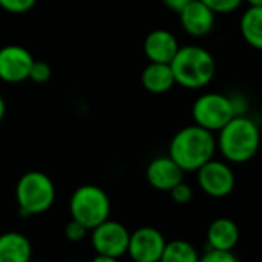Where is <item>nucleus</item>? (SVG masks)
I'll return each instance as SVG.
<instances>
[{"label":"nucleus","instance_id":"obj_20","mask_svg":"<svg viewBox=\"0 0 262 262\" xmlns=\"http://www.w3.org/2000/svg\"><path fill=\"white\" fill-rule=\"evenodd\" d=\"M201 2L205 4L216 14H227L237 10L244 0H201Z\"/></svg>","mask_w":262,"mask_h":262},{"label":"nucleus","instance_id":"obj_12","mask_svg":"<svg viewBox=\"0 0 262 262\" xmlns=\"http://www.w3.org/2000/svg\"><path fill=\"white\" fill-rule=\"evenodd\" d=\"M145 174L148 184L153 188L161 191H170L174 185L184 181L185 171L170 156H161L148 164Z\"/></svg>","mask_w":262,"mask_h":262},{"label":"nucleus","instance_id":"obj_5","mask_svg":"<svg viewBox=\"0 0 262 262\" xmlns=\"http://www.w3.org/2000/svg\"><path fill=\"white\" fill-rule=\"evenodd\" d=\"M111 202L108 194L97 185L79 187L70 199L71 217L93 230L110 217Z\"/></svg>","mask_w":262,"mask_h":262},{"label":"nucleus","instance_id":"obj_27","mask_svg":"<svg viewBox=\"0 0 262 262\" xmlns=\"http://www.w3.org/2000/svg\"><path fill=\"white\" fill-rule=\"evenodd\" d=\"M5 113H7V103H5V99L0 96V122L5 117Z\"/></svg>","mask_w":262,"mask_h":262},{"label":"nucleus","instance_id":"obj_2","mask_svg":"<svg viewBox=\"0 0 262 262\" xmlns=\"http://www.w3.org/2000/svg\"><path fill=\"white\" fill-rule=\"evenodd\" d=\"M260 145L259 126L250 117L234 116L225 126L219 129L216 147L221 155L233 164H244L253 159Z\"/></svg>","mask_w":262,"mask_h":262},{"label":"nucleus","instance_id":"obj_29","mask_svg":"<svg viewBox=\"0 0 262 262\" xmlns=\"http://www.w3.org/2000/svg\"><path fill=\"white\" fill-rule=\"evenodd\" d=\"M70 262H79V260H70Z\"/></svg>","mask_w":262,"mask_h":262},{"label":"nucleus","instance_id":"obj_10","mask_svg":"<svg viewBox=\"0 0 262 262\" xmlns=\"http://www.w3.org/2000/svg\"><path fill=\"white\" fill-rule=\"evenodd\" d=\"M33 54L20 45H7L0 48V80L7 83H20L28 79Z\"/></svg>","mask_w":262,"mask_h":262},{"label":"nucleus","instance_id":"obj_24","mask_svg":"<svg viewBox=\"0 0 262 262\" xmlns=\"http://www.w3.org/2000/svg\"><path fill=\"white\" fill-rule=\"evenodd\" d=\"M199 262H239V260L231 251L210 248L202 257H199Z\"/></svg>","mask_w":262,"mask_h":262},{"label":"nucleus","instance_id":"obj_17","mask_svg":"<svg viewBox=\"0 0 262 262\" xmlns=\"http://www.w3.org/2000/svg\"><path fill=\"white\" fill-rule=\"evenodd\" d=\"M241 34L244 40L262 51V7H248L241 17Z\"/></svg>","mask_w":262,"mask_h":262},{"label":"nucleus","instance_id":"obj_1","mask_svg":"<svg viewBox=\"0 0 262 262\" xmlns=\"http://www.w3.org/2000/svg\"><path fill=\"white\" fill-rule=\"evenodd\" d=\"M216 150V138L211 131L194 123L179 129L173 136L168 156L187 173L198 171L204 164L211 161Z\"/></svg>","mask_w":262,"mask_h":262},{"label":"nucleus","instance_id":"obj_30","mask_svg":"<svg viewBox=\"0 0 262 262\" xmlns=\"http://www.w3.org/2000/svg\"><path fill=\"white\" fill-rule=\"evenodd\" d=\"M30 262H33V260H30Z\"/></svg>","mask_w":262,"mask_h":262},{"label":"nucleus","instance_id":"obj_28","mask_svg":"<svg viewBox=\"0 0 262 262\" xmlns=\"http://www.w3.org/2000/svg\"><path fill=\"white\" fill-rule=\"evenodd\" d=\"M248 4V7H262V0H244Z\"/></svg>","mask_w":262,"mask_h":262},{"label":"nucleus","instance_id":"obj_22","mask_svg":"<svg viewBox=\"0 0 262 262\" xmlns=\"http://www.w3.org/2000/svg\"><path fill=\"white\" fill-rule=\"evenodd\" d=\"M86 233H88V228L82 222H79L73 217L65 227V236L71 242H80L82 239H85Z\"/></svg>","mask_w":262,"mask_h":262},{"label":"nucleus","instance_id":"obj_6","mask_svg":"<svg viewBox=\"0 0 262 262\" xmlns=\"http://www.w3.org/2000/svg\"><path fill=\"white\" fill-rule=\"evenodd\" d=\"M191 114L196 125L211 133L219 131L236 116L231 97L221 93H205L199 96L193 103Z\"/></svg>","mask_w":262,"mask_h":262},{"label":"nucleus","instance_id":"obj_9","mask_svg":"<svg viewBox=\"0 0 262 262\" xmlns=\"http://www.w3.org/2000/svg\"><path fill=\"white\" fill-rule=\"evenodd\" d=\"M164 234L155 227H142L129 233L126 253L135 262H159L165 248Z\"/></svg>","mask_w":262,"mask_h":262},{"label":"nucleus","instance_id":"obj_18","mask_svg":"<svg viewBox=\"0 0 262 262\" xmlns=\"http://www.w3.org/2000/svg\"><path fill=\"white\" fill-rule=\"evenodd\" d=\"M159 262H199V254L190 242L176 239L165 244Z\"/></svg>","mask_w":262,"mask_h":262},{"label":"nucleus","instance_id":"obj_8","mask_svg":"<svg viewBox=\"0 0 262 262\" xmlns=\"http://www.w3.org/2000/svg\"><path fill=\"white\" fill-rule=\"evenodd\" d=\"M198 182L208 196L225 198L233 191L236 179L228 164L211 159L198 170Z\"/></svg>","mask_w":262,"mask_h":262},{"label":"nucleus","instance_id":"obj_13","mask_svg":"<svg viewBox=\"0 0 262 262\" xmlns=\"http://www.w3.org/2000/svg\"><path fill=\"white\" fill-rule=\"evenodd\" d=\"M178 50V39L168 30H155L144 40V53L155 63H170Z\"/></svg>","mask_w":262,"mask_h":262},{"label":"nucleus","instance_id":"obj_7","mask_svg":"<svg viewBox=\"0 0 262 262\" xmlns=\"http://www.w3.org/2000/svg\"><path fill=\"white\" fill-rule=\"evenodd\" d=\"M91 242L97 254L120 257L128 250L129 231L117 221H103L91 230Z\"/></svg>","mask_w":262,"mask_h":262},{"label":"nucleus","instance_id":"obj_21","mask_svg":"<svg viewBox=\"0 0 262 262\" xmlns=\"http://www.w3.org/2000/svg\"><path fill=\"white\" fill-rule=\"evenodd\" d=\"M51 67L43 62V60H34L33 65H31V70H30V76L28 79H31L33 82L36 83H45L51 79Z\"/></svg>","mask_w":262,"mask_h":262},{"label":"nucleus","instance_id":"obj_26","mask_svg":"<svg viewBox=\"0 0 262 262\" xmlns=\"http://www.w3.org/2000/svg\"><path fill=\"white\" fill-rule=\"evenodd\" d=\"M91 262H117V257L113 256H105V254H97L96 257H93Z\"/></svg>","mask_w":262,"mask_h":262},{"label":"nucleus","instance_id":"obj_16","mask_svg":"<svg viewBox=\"0 0 262 262\" xmlns=\"http://www.w3.org/2000/svg\"><path fill=\"white\" fill-rule=\"evenodd\" d=\"M142 85L148 93L164 94L174 86V76L170 63L150 62L142 71Z\"/></svg>","mask_w":262,"mask_h":262},{"label":"nucleus","instance_id":"obj_4","mask_svg":"<svg viewBox=\"0 0 262 262\" xmlns=\"http://www.w3.org/2000/svg\"><path fill=\"white\" fill-rule=\"evenodd\" d=\"M16 199L24 216L40 214L54 204L56 187L48 174L42 171H28L17 182Z\"/></svg>","mask_w":262,"mask_h":262},{"label":"nucleus","instance_id":"obj_15","mask_svg":"<svg viewBox=\"0 0 262 262\" xmlns=\"http://www.w3.org/2000/svg\"><path fill=\"white\" fill-rule=\"evenodd\" d=\"M239 241V228L228 217H219L213 221L207 230V242L213 250L231 251Z\"/></svg>","mask_w":262,"mask_h":262},{"label":"nucleus","instance_id":"obj_25","mask_svg":"<svg viewBox=\"0 0 262 262\" xmlns=\"http://www.w3.org/2000/svg\"><path fill=\"white\" fill-rule=\"evenodd\" d=\"M190 2H193V0H162V4H164L168 10H171V11H174V13L182 11Z\"/></svg>","mask_w":262,"mask_h":262},{"label":"nucleus","instance_id":"obj_3","mask_svg":"<svg viewBox=\"0 0 262 262\" xmlns=\"http://www.w3.org/2000/svg\"><path fill=\"white\" fill-rule=\"evenodd\" d=\"M174 82L187 90L207 86L216 74V62L210 51L198 45L179 47L170 62Z\"/></svg>","mask_w":262,"mask_h":262},{"label":"nucleus","instance_id":"obj_14","mask_svg":"<svg viewBox=\"0 0 262 262\" xmlns=\"http://www.w3.org/2000/svg\"><path fill=\"white\" fill-rule=\"evenodd\" d=\"M33 254L31 242L16 231L0 234V262H30Z\"/></svg>","mask_w":262,"mask_h":262},{"label":"nucleus","instance_id":"obj_11","mask_svg":"<svg viewBox=\"0 0 262 262\" xmlns=\"http://www.w3.org/2000/svg\"><path fill=\"white\" fill-rule=\"evenodd\" d=\"M178 14L182 30L193 37H204L210 34L216 22V13L201 0H193Z\"/></svg>","mask_w":262,"mask_h":262},{"label":"nucleus","instance_id":"obj_19","mask_svg":"<svg viewBox=\"0 0 262 262\" xmlns=\"http://www.w3.org/2000/svg\"><path fill=\"white\" fill-rule=\"evenodd\" d=\"M37 0H0V8L11 14H24L34 8Z\"/></svg>","mask_w":262,"mask_h":262},{"label":"nucleus","instance_id":"obj_23","mask_svg":"<svg viewBox=\"0 0 262 262\" xmlns=\"http://www.w3.org/2000/svg\"><path fill=\"white\" fill-rule=\"evenodd\" d=\"M170 196L171 199L179 204V205H184V204H188L193 198V190L188 184H185L184 181L179 182L178 185H174L171 190H170Z\"/></svg>","mask_w":262,"mask_h":262}]
</instances>
